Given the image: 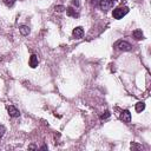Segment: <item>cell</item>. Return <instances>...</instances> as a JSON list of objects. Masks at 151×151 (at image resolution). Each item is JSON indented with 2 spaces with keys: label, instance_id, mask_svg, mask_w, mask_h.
I'll list each match as a JSON object with an SVG mask.
<instances>
[{
  "label": "cell",
  "instance_id": "cell-1",
  "mask_svg": "<svg viewBox=\"0 0 151 151\" xmlns=\"http://www.w3.org/2000/svg\"><path fill=\"white\" fill-rule=\"evenodd\" d=\"M128 13H129V7L124 6V7H118V9L113 10L112 15H113V18H115V19L119 20V19H122L123 17H125V15L128 14Z\"/></svg>",
  "mask_w": 151,
  "mask_h": 151
},
{
  "label": "cell",
  "instance_id": "cell-2",
  "mask_svg": "<svg viewBox=\"0 0 151 151\" xmlns=\"http://www.w3.org/2000/svg\"><path fill=\"white\" fill-rule=\"evenodd\" d=\"M115 47L121 51H130L132 49V46L130 43L125 42V40H118L116 44H115Z\"/></svg>",
  "mask_w": 151,
  "mask_h": 151
},
{
  "label": "cell",
  "instance_id": "cell-3",
  "mask_svg": "<svg viewBox=\"0 0 151 151\" xmlns=\"http://www.w3.org/2000/svg\"><path fill=\"white\" fill-rule=\"evenodd\" d=\"M113 4H115V0H100V10L104 11V12H107L109 10H111L113 7Z\"/></svg>",
  "mask_w": 151,
  "mask_h": 151
},
{
  "label": "cell",
  "instance_id": "cell-4",
  "mask_svg": "<svg viewBox=\"0 0 151 151\" xmlns=\"http://www.w3.org/2000/svg\"><path fill=\"white\" fill-rule=\"evenodd\" d=\"M7 112H9V115H10L11 117H14V118L20 116L19 110L15 107V106H13V105H9V106H7Z\"/></svg>",
  "mask_w": 151,
  "mask_h": 151
},
{
  "label": "cell",
  "instance_id": "cell-5",
  "mask_svg": "<svg viewBox=\"0 0 151 151\" xmlns=\"http://www.w3.org/2000/svg\"><path fill=\"white\" fill-rule=\"evenodd\" d=\"M121 119L124 123L129 124L131 122V113H130V111L129 110H124L123 112H122V115H121Z\"/></svg>",
  "mask_w": 151,
  "mask_h": 151
},
{
  "label": "cell",
  "instance_id": "cell-6",
  "mask_svg": "<svg viewBox=\"0 0 151 151\" xmlns=\"http://www.w3.org/2000/svg\"><path fill=\"white\" fill-rule=\"evenodd\" d=\"M72 34H73V37H75L76 39H80V38H83V36H84V30H83V27H80V26L76 27V28L73 30Z\"/></svg>",
  "mask_w": 151,
  "mask_h": 151
},
{
  "label": "cell",
  "instance_id": "cell-7",
  "mask_svg": "<svg viewBox=\"0 0 151 151\" xmlns=\"http://www.w3.org/2000/svg\"><path fill=\"white\" fill-rule=\"evenodd\" d=\"M39 64V59H38V55L37 54H32L30 57V66L32 69H36Z\"/></svg>",
  "mask_w": 151,
  "mask_h": 151
},
{
  "label": "cell",
  "instance_id": "cell-8",
  "mask_svg": "<svg viewBox=\"0 0 151 151\" xmlns=\"http://www.w3.org/2000/svg\"><path fill=\"white\" fill-rule=\"evenodd\" d=\"M132 36H133V38L136 39V40H142V39H144V34H143L142 30H135Z\"/></svg>",
  "mask_w": 151,
  "mask_h": 151
},
{
  "label": "cell",
  "instance_id": "cell-9",
  "mask_svg": "<svg viewBox=\"0 0 151 151\" xmlns=\"http://www.w3.org/2000/svg\"><path fill=\"white\" fill-rule=\"evenodd\" d=\"M66 14L69 15V17H73V18H77L79 15L73 7H67V9H66Z\"/></svg>",
  "mask_w": 151,
  "mask_h": 151
},
{
  "label": "cell",
  "instance_id": "cell-10",
  "mask_svg": "<svg viewBox=\"0 0 151 151\" xmlns=\"http://www.w3.org/2000/svg\"><path fill=\"white\" fill-rule=\"evenodd\" d=\"M19 32H20L22 36H28V34H30V32H31V30H30V27H28V26L22 25V26H20V27H19Z\"/></svg>",
  "mask_w": 151,
  "mask_h": 151
},
{
  "label": "cell",
  "instance_id": "cell-11",
  "mask_svg": "<svg viewBox=\"0 0 151 151\" xmlns=\"http://www.w3.org/2000/svg\"><path fill=\"white\" fill-rule=\"evenodd\" d=\"M135 109H136V111L138 113H140L142 111H144V109H145V103L144 102H138L136 104V106H135Z\"/></svg>",
  "mask_w": 151,
  "mask_h": 151
},
{
  "label": "cell",
  "instance_id": "cell-12",
  "mask_svg": "<svg viewBox=\"0 0 151 151\" xmlns=\"http://www.w3.org/2000/svg\"><path fill=\"white\" fill-rule=\"evenodd\" d=\"M3 1H4V4L7 7H12L14 5V3H15V0H3Z\"/></svg>",
  "mask_w": 151,
  "mask_h": 151
},
{
  "label": "cell",
  "instance_id": "cell-13",
  "mask_svg": "<svg viewBox=\"0 0 151 151\" xmlns=\"http://www.w3.org/2000/svg\"><path fill=\"white\" fill-rule=\"evenodd\" d=\"M131 149L132 150H142V145H139V144H137V143L132 142L131 143Z\"/></svg>",
  "mask_w": 151,
  "mask_h": 151
},
{
  "label": "cell",
  "instance_id": "cell-14",
  "mask_svg": "<svg viewBox=\"0 0 151 151\" xmlns=\"http://www.w3.org/2000/svg\"><path fill=\"white\" fill-rule=\"evenodd\" d=\"M54 10H55V12H59V13H60V12H64L66 9H65V7L63 6V5H58V6L54 7Z\"/></svg>",
  "mask_w": 151,
  "mask_h": 151
},
{
  "label": "cell",
  "instance_id": "cell-15",
  "mask_svg": "<svg viewBox=\"0 0 151 151\" xmlns=\"http://www.w3.org/2000/svg\"><path fill=\"white\" fill-rule=\"evenodd\" d=\"M5 132H6V128L5 126H0V139H1L3 137H4V135H5Z\"/></svg>",
  "mask_w": 151,
  "mask_h": 151
},
{
  "label": "cell",
  "instance_id": "cell-16",
  "mask_svg": "<svg viewBox=\"0 0 151 151\" xmlns=\"http://www.w3.org/2000/svg\"><path fill=\"white\" fill-rule=\"evenodd\" d=\"M110 116H111V113H110V111H107V110H106V111H105V112H104V113H103V115L100 116V119H105V118H109Z\"/></svg>",
  "mask_w": 151,
  "mask_h": 151
},
{
  "label": "cell",
  "instance_id": "cell-17",
  "mask_svg": "<svg viewBox=\"0 0 151 151\" xmlns=\"http://www.w3.org/2000/svg\"><path fill=\"white\" fill-rule=\"evenodd\" d=\"M28 149H33V150H38V148H37L36 145H33V144H31V145H28Z\"/></svg>",
  "mask_w": 151,
  "mask_h": 151
},
{
  "label": "cell",
  "instance_id": "cell-18",
  "mask_svg": "<svg viewBox=\"0 0 151 151\" xmlns=\"http://www.w3.org/2000/svg\"><path fill=\"white\" fill-rule=\"evenodd\" d=\"M47 149V146L46 145H44V146H42V150H46Z\"/></svg>",
  "mask_w": 151,
  "mask_h": 151
}]
</instances>
